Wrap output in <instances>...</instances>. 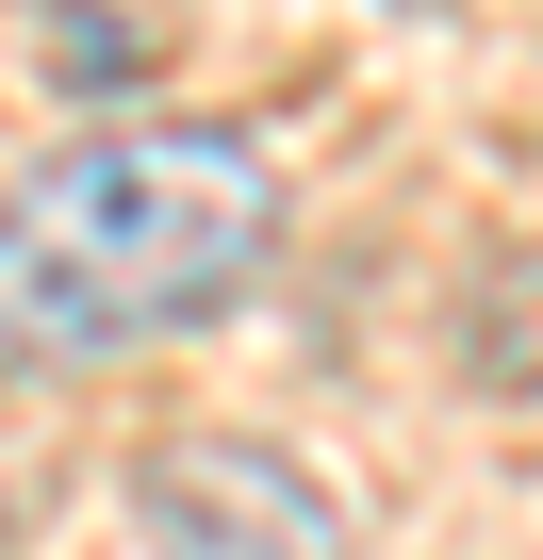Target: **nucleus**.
I'll return each mask as SVG.
<instances>
[{
  "label": "nucleus",
  "instance_id": "nucleus-3",
  "mask_svg": "<svg viewBox=\"0 0 543 560\" xmlns=\"http://www.w3.org/2000/svg\"><path fill=\"white\" fill-rule=\"evenodd\" d=\"M461 363H477L494 396H543V247H510L477 298H461Z\"/></svg>",
  "mask_w": 543,
  "mask_h": 560
},
{
  "label": "nucleus",
  "instance_id": "nucleus-4",
  "mask_svg": "<svg viewBox=\"0 0 543 560\" xmlns=\"http://www.w3.org/2000/svg\"><path fill=\"white\" fill-rule=\"evenodd\" d=\"M50 67H67V83H116V67H132V34L99 18V0H50Z\"/></svg>",
  "mask_w": 543,
  "mask_h": 560
},
{
  "label": "nucleus",
  "instance_id": "nucleus-1",
  "mask_svg": "<svg viewBox=\"0 0 543 560\" xmlns=\"http://www.w3.org/2000/svg\"><path fill=\"white\" fill-rule=\"evenodd\" d=\"M281 264V165L214 116H132L0 198V363H132Z\"/></svg>",
  "mask_w": 543,
  "mask_h": 560
},
{
  "label": "nucleus",
  "instance_id": "nucleus-2",
  "mask_svg": "<svg viewBox=\"0 0 543 560\" xmlns=\"http://www.w3.org/2000/svg\"><path fill=\"white\" fill-rule=\"evenodd\" d=\"M132 560H346V511L247 429H165L132 462Z\"/></svg>",
  "mask_w": 543,
  "mask_h": 560
}]
</instances>
